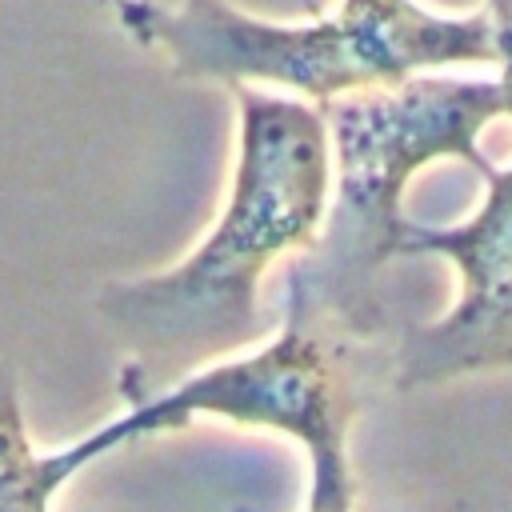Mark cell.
<instances>
[{"label":"cell","instance_id":"6da1fadb","mask_svg":"<svg viewBox=\"0 0 512 512\" xmlns=\"http://www.w3.org/2000/svg\"><path fill=\"white\" fill-rule=\"evenodd\" d=\"M240 112L228 204L176 268L108 284L96 312L128 352L116 392L152 404L184 376L264 336L260 280L284 252H308L332 192V144L316 104L232 88Z\"/></svg>","mask_w":512,"mask_h":512},{"label":"cell","instance_id":"7a4b0ae2","mask_svg":"<svg viewBox=\"0 0 512 512\" xmlns=\"http://www.w3.org/2000/svg\"><path fill=\"white\" fill-rule=\"evenodd\" d=\"M332 144V208L308 252L284 268V304L380 340V272L400 260V196L432 160H468L492 172L480 152L488 120L508 116L496 80L412 76L396 88L352 92L316 104Z\"/></svg>","mask_w":512,"mask_h":512},{"label":"cell","instance_id":"3957f363","mask_svg":"<svg viewBox=\"0 0 512 512\" xmlns=\"http://www.w3.org/2000/svg\"><path fill=\"white\" fill-rule=\"evenodd\" d=\"M116 20L136 44L160 48L180 80L276 84L312 104L396 88L436 64L496 60L488 12L436 16L416 0H344L312 24H268L228 0H116Z\"/></svg>","mask_w":512,"mask_h":512},{"label":"cell","instance_id":"277c9868","mask_svg":"<svg viewBox=\"0 0 512 512\" xmlns=\"http://www.w3.org/2000/svg\"><path fill=\"white\" fill-rule=\"evenodd\" d=\"M380 388H392V348L284 304L280 332L260 352L184 376L152 404L96 428L92 440L104 456L128 440L188 428L192 416L272 428L308 448V504H352L348 428Z\"/></svg>","mask_w":512,"mask_h":512},{"label":"cell","instance_id":"5b68a950","mask_svg":"<svg viewBox=\"0 0 512 512\" xmlns=\"http://www.w3.org/2000/svg\"><path fill=\"white\" fill-rule=\"evenodd\" d=\"M488 192L456 228L404 224L396 256H436L460 276L456 304L436 324H412L392 344V388H432L472 372L512 368V164L484 176Z\"/></svg>","mask_w":512,"mask_h":512},{"label":"cell","instance_id":"8992f818","mask_svg":"<svg viewBox=\"0 0 512 512\" xmlns=\"http://www.w3.org/2000/svg\"><path fill=\"white\" fill-rule=\"evenodd\" d=\"M92 464L84 440L40 456L24 432L20 384L12 364L0 360V512H48L52 496Z\"/></svg>","mask_w":512,"mask_h":512},{"label":"cell","instance_id":"52a82bcc","mask_svg":"<svg viewBox=\"0 0 512 512\" xmlns=\"http://www.w3.org/2000/svg\"><path fill=\"white\" fill-rule=\"evenodd\" d=\"M488 16H492V36H496V64H500L496 84L512 116V0H488Z\"/></svg>","mask_w":512,"mask_h":512},{"label":"cell","instance_id":"ba28073f","mask_svg":"<svg viewBox=\"0 0 512 512\" xmlns=\"http://www.w3.org/2000/svg\"><path fill=\"white\" fill-rule=\"evenodd\" d=\"M308 512H352V504H308Z\"/></svg>","mask_w":512,"mask_h":512}]
</instances>
